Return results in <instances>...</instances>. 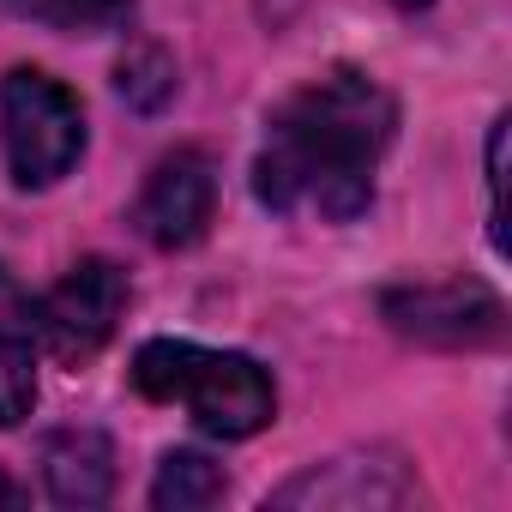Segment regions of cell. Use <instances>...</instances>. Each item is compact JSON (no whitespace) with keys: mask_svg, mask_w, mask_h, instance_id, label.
<instances>
[{"mask_svg":"<svg viewBox=\"0 0 512 512\" xmlns=\"http://www.w3.org/2000/svg\"><path fill=\"white\" fill-rule=\"evenodd\" d=\"M13 19L25 25H43V31H73V37H97V31H115L127 19L133 0H0Z\"/></svg>","mask_w":512,"mask_h":512,"instance_id":"obj_11","label":"cell"},{"mask_svg":"<svg viewBox=\"0 0 512 512\" xmlns=\"http://www.w3.org/2000/svg\"><path fill=\"white\" fill-rule=\"evenodd\" d=\"M115 91L133 103V109H163L169 97H175V61L157 49V43H139V49H127V61L115 67Z\"/></svg>","mask_w":512,"mask_h":512,"instance_id":"obj_12","label":"cell"},{"mask_svg":"<svg viewBox=\"0 0 512 512\" xmlns=\"http://www.w3.org/2000/svg\"><path fill=\"white\" fill-rule=\"evenodd\" d=\"M380 308H386L392 332H404L416 344H434V350H476V344H494L506 332L500 296L476 278L404 284V290H386Z\"/></svg>","mask_w":512,"mask_h":512,"instance_id":"obj_5","label":"cell"},{"mask_svg":"<svg viewBox=\"0 0 512 512\" xmlns=\"http://www.w3.org/2000/svg\"><path fill=\"white\" fill-rule=\"evenodd\" d=\"M500 193H506V121H494V133H488V199H494V247L506 241V235H500Z\"/></svg>","mask_w":512,"mask_h":512,"instance_id":"obj_13","label":"cell"},{"mask_svg":"<svg viewBox=\"0 0 512 512\" xmlns=\"http://www.w3.org/2000/svg\"><path fill=\"white\" fill-rule=\"evenodd\" d=\"M13 506H25V488H19L7 470H0V512H13Z\"/></svg>","mask_w":512,"mask_h":512,"instance_id":"obj_14","label":"cell"},{"mask_svg":"<svg viewBox=\"0 0 512 512\" xmlns=\"http://www.w3.org/2000/svg\"><path fill=\"white\" fill-rule=\"evenodd\" d=\"M37 410V302L0 266V428Z\"/></svg>","mask_w":512,"mask_h":512,"instance_id":"obj_8","label":"cell"},{"mask_svg":"<svg viewBox=\"0 0 512 512\" xmlns=\"http://www.w3.org/2000/svg\"><path fill=\"white\" fill-rule=\"evenodd\" d=\"M133 386L157 404H187V416L217 440H247L278 416V392L260 362L241 350H205L187 338L139 344Z\"/></svg>","mask_w":512,"mask_h":512,"instance_id":"obj_2","label":"cell"},{"mask_svg":"<svg viewBox=\"0 0 512 512\" xmlns=\"http://www.w3.org/2000/svg\"><path fill=\"white\" fill-rule=\"evenodd\" d=\"M43 482L55 506H103L115 494V446L97 428H61L43 446Z\"/></svg>","mask_w":512,"mask_h":512,"instance_id":"obj_9","label":"cell"},{"mask_svg":"<svg viewBox=\"0 0 512 512\" xmlns=\"http://www.w3.org/2000/svg\"><path fill=\"white\" fill-rule=\"evenodd\" d=\"M398 103L380 79L356 67H332L326 79L302 85L266 127L253 157V193L272 211L350 223L374 205V169L392 145Z\"/></svg>","mask_w":512,"mask_h":512,"instance_id":"obj_1","label":"cell"},{"mask_svg":"<svg viewBox=\"0 0 512 512\" xmlns=\"http://www.w3.org/2000/svg\"><path fill=\"white\" fill-rule=\"evenodd\" d=\"M410 494L404 470L398 464H380V458H332V464H314L302 470L296 482H284L272 494V506H398Z\"/></svg>","mask_w":512,"mask_h":512,"instance_id":"obj_7","label":"cell"},{"mask_svg":"<svg viewBox=\"0 0 512 512\" xmlns=\"http://www.w3.org/2000/svg\"><path fill=\"white\" fill-rule=\"evenodd\" d=\"M392 7H404V13H416V7H428V0H392Z\"/></svg>","mask_w":512,"mask_h":512,"instance_id":"obj_15","label":"cell"},{"mask_svg":"<svg viewBox=\"0 0 512 512\" xmlns=\"http://www.w3.org/2000/svg\"><path fill=\"white\" fill-rule=\"evenodd\" d=\"M223 470L205 458V452H163L157 464V482H151V506L157 512H199V506H217L223 500Z\"/></svg>","mask_w":512,"mask_h":512,"instance_id":"obj_10","label":"cell"},{"mask_svg":"<svg viewBox=\"0 0 512 512\" xmlns=\"http://www.w3.org/2000/svg\"><path fill=\"white\" fill-rule=\"evenodd\" d=\"M211 211H217V175H211V157L205 151H169L151 175H145V193L133 205V223L151 247L175 253V247H193L205 229H211Z\"/></svg>","mask_w":512,"mask_h":512,"instance_id":"obj_6","label":"cell"},{"mask_svg":"<svg viewBox=\"0 0 512 512\" xmlns=\"http://www.w3.org/2000/svg\"><path fill=\"white\" fill-rule=\"evenodd\" d=\"M0 151L19 187H55L85 157V109L43 67H13L0 79Z\"/></svg>","mask_w":512,"mask_h":512,"instance_id":"obj_3","label":"cell"},{"mask_svg":"<svg viewBox=\"0 0 512 512\" xmlns=\"http://www.w3.org/2000/svg\"><path fill=\"white\" fill-rule=\"evenodd\" d=\"M121 314H127V272H121L115 260H79V266L37 302V344H43L55 362L79 368V362H91V356L115 338Z\"/></svg>","mask_w":512,"mask_h":512,"instance_id":"obj_4","label":"cell"}]
</instances>
